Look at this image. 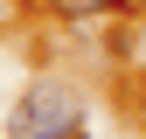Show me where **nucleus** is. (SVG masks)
Instances as JSON below:
<instances>
[{"instance_id":"nucleus-1","label":"nucleus","mask_w":146,"mask_h":139,"mask_svg":"<svg viewBox=\"0 0 146 139\" xmlns=\"http://www.w3.org/2000/svg\"><path fill=\"white\" fill-rule=\"evenodd\" d=\"M70 132H84V104H77V91L56 83V77L28 83L21 104L7 111V139H70Z\"/></svg>"},{"instance_id":"nucleus-2","label":"nucleus","mask_w":146,"mask_h":139,"mask_svg":"<svg viewBox=\"0 0 146 139\" xmlns=\"http://www.w3.org/2000/svg\"><path fill=\"white\" fill-rule=\"evenodd\" d=\"M56 14H70V21H98L104 7H118V0H49Z\"/></svg>"},{"instance_id":"nucleus-3","label":"nucleus","mask_w":146,"mask_h":139,"mask_svg":"<svg viewBox=\"0 0 146 139\" xmlns=\"http://www.w3.org/2000/svg\"><path fill=\"white\" fill-rule=\"evenodd\" d=\"M70 139H90V132H70Z\"/></svg>"}]
</instances>
